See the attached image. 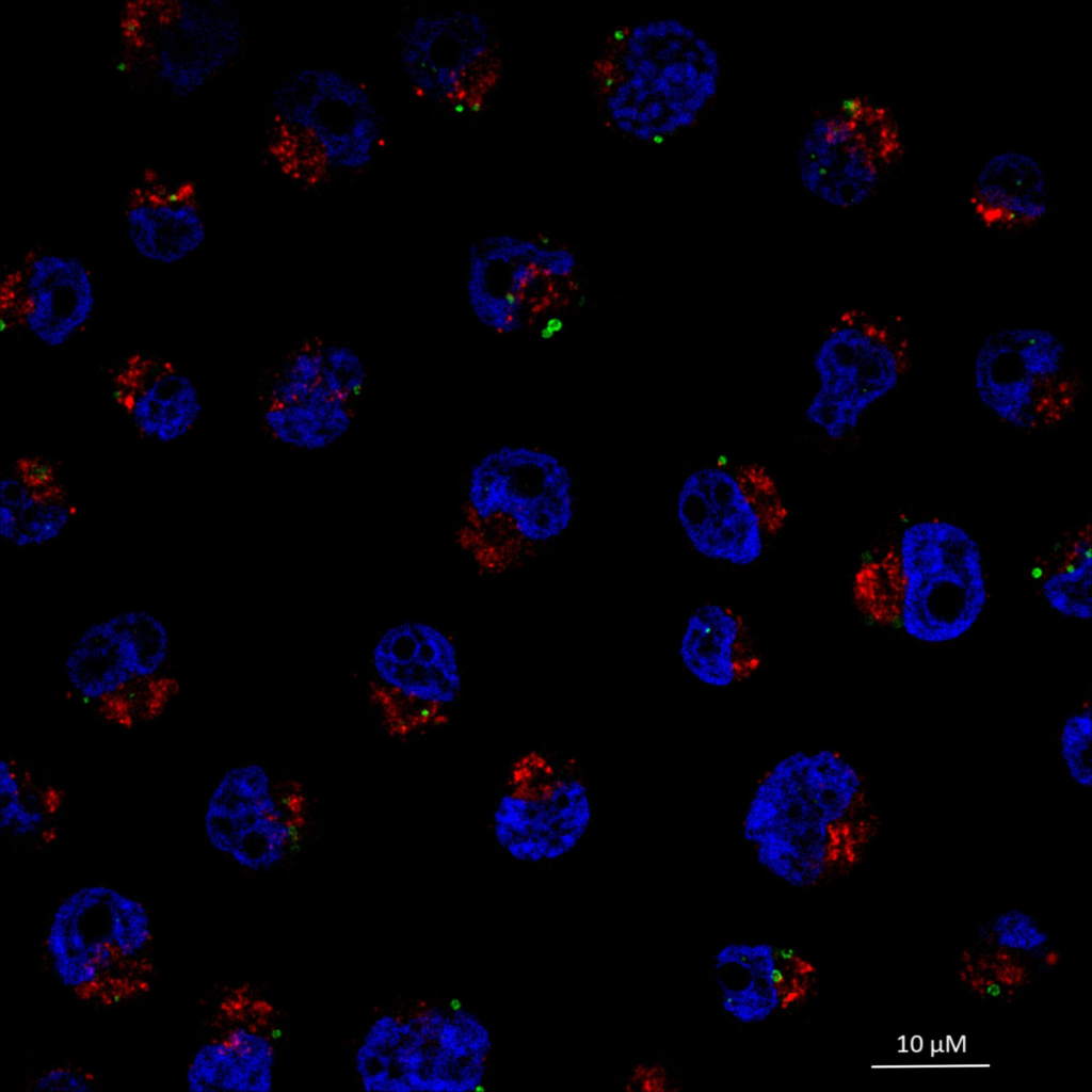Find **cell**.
<instances>
[{
	"instance_id": "cell-23",
	"label": "cell",
	"mask_w": 1092,
	"mask_h": 1092,
	"mask_svg": "<svg viewBox=\"0 0 1092 1092\" xmlns=\"http://www.w3.org/2000/svg\"><path fill=\"white\" fill-rule=\"evenodd\" d=\"M978 223L995 232L1021 235L1044 222L1054 206L1047 170L1033 156L1006 149L989 157L968 194Z\"/></svg>"
},
{
	"instance_id": "cell-10",
	"label": "cell",
	"mask_w": 1092,
	"mask_h": 1092,
	"mask_svg": "<svg viewBox=\"0 0 1092 1092\" xmlns=\"http://www.w3.org/2000/svg\"><path fill=\"white\" fill-rule=\"evenodd\" d=\"M303 785L259 761L226 769L205 804L210 847L251 872L275 870L306 841L310 806Z\"/></svg>"
},
{
	"instance_id": "cell-24",
	"label": "cell",
	"mask_w": 1092,
	"mask_h": 1092,
	"mask_svg": "<svg viewBox=\"0 0 1092 1092\" xmlns=\"http://www.w3.org/2000/svg\"><path fill=\"white\" fill-rule=\"evenodd\" d=\"M0 503L1 539L21 549L57 541L77 516V505L64 484L34 486L10 468L1 477Z\"/></svg>"
},
{
	"instance_id": "cell-36",
	"label": "cell",
	"mask_w": 1092,
	"mask_h": 1092,
	"mask_svg": "<svg viewBox=\"0 0 1092 1092\" xmlns=\"http://www.w3.org/2000/svg\"><path fill=\"white\" fill-rule=\"evenodd\" d=\"M632 93H633V90L631 89V86L629 85V83H628L627 81H625V82L621 83V84H620V85L617 86V89H616V91H615V95H614V96H615V97H616V98H617V99L620 100V102H621V103H622V105L624 106V105H625V102H626V101H627V100H628V99H629V98L631 97Z\"/></svg>"
},
{
	"instance_id": "cell-21",
	"label": "cell",
	"mask_w": 1092,
	"mask_h": 1092,
	"mask_svg": "<svg viewBox=\"0 0 1092 1092\" xmlns=\"http://www.w3.org/2000/svg\"><path fill=\"white\" fill-rule=\"evenodd\" d=\"M124 226L134 253L163 267L189 259L208 239L196 189L189 181L152 179L135 186L124 207Z\"/></svg>"
},
{
	"instance_id": "cell-30",
	"label": "cell",
	"mask_w": 1092,
	"mask_h": 1092,
	"mask_svg": "<svg viewBox=\"0 0 1092 1092\" xmlns=\"http://www.w3.org/2000/svg\"><path fill=\"white\" fill-rule=\"evenodd\" d=\"M44 822V813L25 797L21 777L14 765L3 758L0 762L1 830L16 837H28L38 832Z\"/></svg>"
},
{
	"instance_id": "cell-22",
	"label": "cell",
	"mask_w": 1092,
	"mask_h": 1092,
	"mask_svg": "<svg viewBox=\"0 0 1092 1092\" xmlns=\"http://www.w3.org/2000/svg\"><path fill=\"white\" fill-rule=\"evenodd\" d=\"M684 671L712 690H728L754 679L764 654L745 615L732 606L707 601L687 616L677 641Z\"/></svg>"
},
{
	"instance_id": "cell-7",
	"label": "cell",
	"mask_w": 1092,
	"mask_h": 1092,
	"mask_svg": "<svg viewBox=\"0 0 1092 1092\" xmlns=\"http://www.w3.org/2000/svg\"><path fill=\"white\" fill-rule=\"evenodd\" d=\"M973 384L980 404L994 418L1029 434L1070 421L1087 391L1083 371L1065 341L1039 325L987 334L973 359Z\"/></svg>"
},
{
	"instance_id": "cell-38",
	"label": "cell",
	"mask_w": 1092,
	"mask_h": 1092,
	"mask_svg": "<svg viewBox=\"0 0 1092 1092\" xmlns=\"http://www.w3.org/2000/svg\"><path fill=\"white\" fill-rule=\"evenodd\" d=\"M631 37L637 39V41H639V42H643V43H646L647 41H649L647 35H646L644 26H636V27H633L632 30H631Z\"/></svg>"
},
{
	"instance_id": "cell-4",
	"label": "cell",
	"mask_w": 1092,
	"mask_h": 1092,
	"mask_svg": "<svg viewBox=\"0 0 1092 1092\" xmlns=\"http://www.w3.org/2000/svg\"><path fill=\"white\" fill-rule=\"evenodd\" d=\"M495 1051L489 1026L454 1000L386 1009L364 1030L353 1056L366 1091L478 1092Z\"/></svg>"
},
{
	"instance_id": "cell-32",
	"label": "cell",
	"mask_w": 1092,
	"mask_h": 1092,
	"mask_svg": "<svg viewBox=\"0 0 1092 1092\" xmlns=\"http://www.w3.org/2000/svg\"><path fill=\"white\" fill-rule=\"evenodd\" d=\"M990 936L997 949L1015 953H1033L1049 943L1048 932L1029 913L1007 910L997 914L990 926Z\"/></svg>"
},
{
	"instance_id": "cell-35",
	"label": "cell",
	"mask_w": 1092,
	"mask_h": 1092,
	"mask_svg": "<svg viewBox=\"0 0 1092 1092\" xmlns=\"http://www.w3.org/2000/svg\"><path fill=\"white\" fill-rule=\"evenodd\" d=\"M646 43L639 42L630 36L627 41L628 53L631 54L637 60L645 58L648 51Z\"/></svg>"
},
{
	"instance_id": "cell-9",
	"label": "cell",
	"mask_w": 1092,
	"mask_h": 1092,
	"mask_svg": "<svg viewBox=\"0 0 1092 1092\" xmlns=\"http://www.w3.org/2000/svg\"><path fill=\"white\" fill-rule=\"evenodd\" d=\"M895 316L854 312L818 344L817 388L804 414L832 440L853 433L866 414L902 386L913 366L911 340Z\"/></svg>"
},
{
	"instance_id": "cell-39",
	"label": "cell",
	"mask_w": 1092,
	"mask_h": 1092,
	"mask_svg": "<svg viewBox=\"0 0 1092 1092\" xmlns=\"http://www.w3.org/2000/svg\"><path fill=\"white\" fill-rule=\"evenodd\" d=\"M623 64L627 71L633 74L637 69L638 60L631 54L627 53L623 57Z\"/></svg>"
},
{
	"instance_id": "cell-11",
	"label": "cell",
	"mask_w": 1092,
	"mask_h": 1092,
	"mask_svg": "<svg viewBox=\"0 0 1092 1092\" xmlns=\"http://www.w3.org/2000/svg\"><path fill=\"white\" fill-rule=\"evenodd\" d=\"M579 269L576 254L510 235L471 244L464 274L466 303L476 320L498 335L520 332L547 310Z\"/></svg>"
},
{
	"instance_id": "cell-3",
	"label": "cell",
	"mask_w": 1092,
	"mask_h": 1092,
	"mask_svg": "<svg viewBox=\"0 0 1092 1092\" xmlns=\"http://www.w3.org/2000/svg\"><path fill=\"white\" fill-rule=\"evenodd\" d=\"M42 948L53 979L85 1005L127 1007L154 987L157 936L151 912L117 886L91 882L63 895L49 914Z\"/></svg>"
},
{
	"instance_id": "cell-33",
	"label": "cell",
	"mask_w": 1092,
	"mask_h": 1092,
	"mask_svg": "<svg viewBox=\"0 0 1092 1092\" xmlns=\"http://www.w3.org/2000/svg\"><path fill=\"white\" fill-rule=\"evenodd\" d=\"M99 1086V1077L92 1070L71 1063L45 1066L28 1081L29 1090L39 1092H91Z\"/></svg>"
},
{
	"instance_id": "cell-27",
	"label": "cell",
	"mask_w": 1092,
	"mask_h": 1092,
	"mask_svg": "<svg viewBox=\"0 0 1092 1092\" xmlns=\"http://www.w3.org/2000/svg\"><path fill=\"white\" fill-rule=\"evenodd\" d=\"M1057 754L1070 782L1081 790L1092 787V706L1078 701L1062 718L1056 734Z\"/></svg>"
},
{
	"instance_id": "cell-42",
	"label": "cell",
	"mask_w": 1092,
	"mask_h": 1092,
	"mask_svg": "<svg viewBox=\"0 0 1092 1092\" xmlns=\"http://www.w3.org/2000/svg\"><path fill=\"white\" fill-rule=\"evenodd\" d=\"M276 140H278V139L276 138ZM279 141H280V140H279ZM286 147H287V145H282V147H280V148H286ZM293 155H294V154H293ZM296 158H298V157H296ZM306 166H308V165H307V164H306L305 162H303V170H304V171H305V167H306Z\"/></svg>"
},
{
	"instance_id": "cell-26",
	"label": "cell",
	"mask_w": 1092,
	"mask_h": 1092,
	"mask_svg": "<svg viewBox=\"0 0 1092 1092\" xmlns=\"http://www.w3.org/2000/svg\"><path fill=\"white\" fill-rule=\"evenodd\" d=\"M1038 591L1044 605L1058 616L1078 623L1092 616V533L1090 520L1080 523L1045 553L1040 564Z\"/></svg>"
},
{
	"instance_id": "cell-17",
	"label": "cell",
	"mask_w": 1092,
	"mask_h": 1092,
	"mask_svg": "<svg viewBox=\"0 0 1092 1092\" xmlns=\"http://www.w3.org/2000/svg\"><path fill=\"white\" fill-rule=\"evenodd\" d=\"M171 653L164 621L145 609H127L85 627L64 658L70 690L90 704H105L130 687L160 675Z\"/></svg>"
},
{
	"instance_id": "cell-19",
	"label": "cell",
	"mask_w": 1092,
	"mask_h": 1092,
	"mask_svg": "<svg viewBox=\"0 0 1092 1092\" xmlns=\"http://www.w3.org/2000/svg\"><path fill=\"white\" fill-rule=\"evenodd\" d=\"M259 1001L243 989L222 997L209 1030L188 1058L183 1083L190 1092H268L276 1079L277 1033L256 1015Z\"/></svg>"
},
{
	"instance_id": "cell-25",
	"label": "cell",
	"mask_w": 1092,
	"mask_h": 1092,
	"mask_svg": "<svg viewBox=\"0 0 1092 1092\" xmlns=\"http://www.w3.org/2000/svg\"><path fill=\"white\" fill-rule=\"evenodd\" d=\"M353 403L320 383L304 400L290 404H267L262 427L278 445L301 452L326 450L340 441L354 423Z\"/></svg>"
},
{
	"instance_id": "cell-16",
	"label": "cell",
	"mask_w": 1092,
	"mask_h": 1092,
	"mask_svg": "<svg viewBox=\"0 0 1092 1092\" xmlns=\"http://www.w3.org/2000/svg\"><path fill=\"white\" fill-rule=\"evenodd\" d=\"M142 2L126 10L121 34L132 62L164 89L188 93L203 86L229 50L225 27L211 7ZM129 57V58H130Z\"/></svg>"
},
{
	"instance_id": "cell-5",
	"label": "cell",
	"mask_w": 1092,
	"mask_h": 1092,
	"mask_svg": "<svg viewBox=\"0 0 1092 1092\" xmlns=\"http://www.w3.org/2000/svg\"><path fill=\"white\" fill-rule=\"evenodd\" d=\"M890 542L898 600L894 631L928 647L969 635L990 601L978 539L957 520L926 515L908 520Z\"/></svg>"
},
{
	"instance_id": "cell-14",
	"label": "cell",
	"mask_w": 1092,
	"mask_h": 1092,
	"mask_svg": "<svg viewBox=\"0 0 1092 1092\" xmlns=\"http://www.w3.org/2000/svg\"><path fill=\"white\" fill-rule=\"evenodd\" d=\"M286 110L278 111L276 131L316 165L347 170L367 165L375 151L380 127L366 90L332 69L300 76Z\"/></svg>"
},
{
	"instance_id": "cell-18",
	"label": "cell",
	"mask_w": 1092,
	"mask_h": 1092,
	"mask_svg": "<svg viewBox=\"0 0 1092 1092\" xmlns=\"http://www.w3.org/2000/svg\"><path fill=\"white\" fill-rule=\"evenodd\" d=\"M675 517L690 548L708 561L749 567L765 555L769 540L733 466L690 470L676 493Z\"/></svg>"
},
{
	"instance_id": "cell-8",
	"label": "cell",
	"mask_w": 1092,
	"mask_h": 1092,
	"mask_svg": "<svg viewBox=\"0 0 1092 1092\" xmlns=\"http://www.w3.org/2000/svg\"><path fill=\"white\" fill-rule=\"evenodd\" d=\"M367 663L371 710L397 740L445 728L464 695L459 646L447 630L428 620H401L383 628Z\"/></svg>"
},
{
	"instance_id": "cell-2",
	"label": "cell",
	"mask_w": 1092,
	"mask_h": 1092,
	"mask_svg": "<svg viewBox=\"0 0 1092 1092\" xmlns=\"http://www.w3.org/2000/svg\"><path fill=\"white\" fill-rule=\"evenodd\" d=\"M577 507L576 479L562 456L535 444H498L464 475L453 540L478 571L502 575L561 542Z\"/></svg>"
},
{
	"instance_id": "cell-40",
	"label": "cell",
	"mask_w": 1092,
	"mask_h": 1092,
	"mask_svg": "<svg viewBox=\"0 0 1092 1092\" xmlns=\"http://www.w3.org/2000/svg\"><path fill=\"white\" fill-rule=\"evenodd\" d=\"M616 125L620 130L627 133H632L636 128L635 123L628 119H620Z\"/></svg>"
},
{
	"instance_id": "cell-20",
	"label": "cell",
	"mask_w": 1092,
	"mask_h": 1092,
	"mask_svg": "<svg viewBox=\"0 0 1092 1092\" xmlns=\"http://www.w3.org/2000/svg\"><path fill=\"white\" fill-rule=\"evenodd\" d=\"M111 396L144 439L174 444L188 436L203 412L196 381L161 355L134 352L111 379Z\"/></svg>"
},
{
	"instance_id": "cell-37",
	"label": "cell",
	"mask_w": 1092,
	"mask_h": 1092,
	"mask_svg": "<svg viewBox=\"0 0 1092 1092\" xmlns=\"http://www.w3.org/2000/svg\"><path fill=\"white\" fill-rule=\"evenodd\" d=\"M633 91H638L648 86V81L641 75L633 73L627 80Z\"/></svg>"
},
{
	"instance_id": "cell-6",
	"label": "cell",
	"mask_w": 1092,
	"mask_h": 1092,
	"mask_svg": "<svg viewBox=\"0 0 1092 1092\" xmlns=\"http://www.w3.org/2000/svg\"><path fill=\"white\" fill-rule=\"evenodd\" d=\"M596 816L594 792L579 758L530 748L509 762L489 807L495 847L526 866H548L574 854Z\"/></svg>"
},
{
	"instance_id": "cell-28",
	"label": "cell",
	"mask_w": 1092,
	"mask_h": 1092,
	"mask_svg": "<svg viewBox=\"0 0 1092 1092\" xmlns=\"http://www.w3.org/2000/svg\"><path fill=\"white\" fill-rule=\"evenodd\" d=\"M323 370V342H304L286 357L272 378L267 404H290L306 399L321 383Z\"/></svg>"
},
{
	"instance_id": "cell-12",
	"label": "cell",
	"mask_w": 1092,
	"mask_h": 1092,
	"mask_svg": "<svg viewBox=\"0 0 1092 1092\" xmlns=\"http://www.w3.org/2000/svg\"><path fill=\"white\" fill-rule=\"evenodd\" d=\"M845 111L812 125L800 150V178L822 200L850 208L873 196L885 172L901 161L904 136L885 106L857 99Z\"/></svg>"
},
{
	"instance_id": "cell-1",
	"label": "cell",
	"mask_w": 1092,
	"mask_h": 1092,
	"mask_svg": "<svg viewBox=\"0 0 1092 1092\" xmlns=\"http://www.w3.org/2000/svg\"><path fill=\"white\" fill-rule=\"evenodd\" d=\"M879 831L862 769L844 752L797 749L756 778L739 833L772 880L810 890L855 869Z\"/></svg>"
},
{
	"instance_id": "cell-13",
	"label": "cell",
	"mask_w": 1092,
	"mask_h": 1092,
	"mask_svg": "<svg viewBox=\"0 0 1092 1092\" xmlns=\"http://www.w3.org/2000/svg\"><path fill=\"white\" fill-rule=\"evenodd\" d=\"M98 291L91 267L80 257L51 247L27 251L9 267L0 284V321L36 343L60 349L91 324Z\"/></svg>"
},
{
	"instance_id": "cell-31",
	"label": "cell",
	"mask_w": 1092,
	"mask_h": 1092,
	"mask_svg": "<svg viewBox=\"0 0 1092 1092\" xmlns=\"http://www.w3.org/2000/svg\"><path fill=\"white\" fill-rule=\"evenodd\" d=\"M323 386L351 403L360 397L367 382V369L359 353L344 342H323Z\"/></svg>"
},
{
	"instance_id": "cell-29",
	"label": "cell",
	"mask_w": 1092,
	"mask_h": 1092,
	"mask_svg": "<svg viewBox=\"0 0 1092 1092\" xmlns=\"http://www.w3.org/2000/svg\"><path fill=\"white\" fill-rule=\"evenodd\" d=\"M733 469L768 540L777 537L790 518V509L777 480L765 465L757 462H742L733 466Z\"/></svg>"
},
{
	"instance_id": "cell-34",
	"label": "cell",
	"mask_w": 1092,
	"mask_h": 1092,
	"mask_svg": "<svg viewBox=\"0 0 1092 1092\" xmlns=\"http://www.w3.org/2000/svg\"><path fill=\"white\" fill-rule=\"evenodd\" d=\"M626 1086L631 1091L664 1092L675 1090L676 1075L659 1061L638 1062L626 1074Z\"/></svg>"
},
{
	"instance_id": "cell-15",
	"label": "cell",
	"mask_w": 1092,
	"mask_h": 1092,
	"mask_svg": "<svg viewBox=\"0 0 1092 1092\" xmlns=\"http://www.w3.org/2000/svg\"><path fill=\"white\" fill-rule=\"evenodd\" d=\"M708 974L722 1013L742 1027L797 1011L819 981L817 964L804 952L759 940L723 943L710 957Z\"/></svg>"
},
{
	"instance_id": "cell-41",
	"label": "cell",
	"mask_w": 1092,
	"mask_h": 1092,
	"mask_svg": "<svg viewBox=\"0 0 1092 1092\" xmlns=\"http://www.w3.org/2000/svg\"><path fill=\"white\" fill-rule=\"evenodd\" d=\"M1059 962V954L1055 950L1047 951L1044 957V963L1048 966H1055Z\"/></svg>"
}]
</instances>
